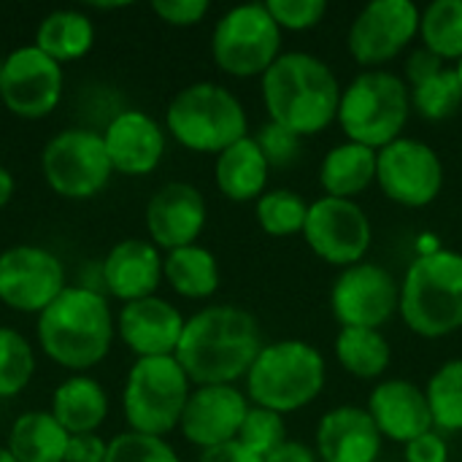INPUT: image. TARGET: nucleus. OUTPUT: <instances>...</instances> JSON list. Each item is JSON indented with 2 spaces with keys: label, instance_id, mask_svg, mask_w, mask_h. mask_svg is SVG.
Listing matches in <instances>:
<instances>
[{
  "label": "nucleus",
  "instance_id": "obj_13",
  "mask_svg": "<svg viewBox=\"0 0 462 462\" xmlns=\"http://www.w3.org/2000/svg\"><path fill=\"white\" fill-rule=\"evenodd\" d=\"M420 8L411 0H371L349 24L346 49L363 70H376L420 38Z\"/></svg>",
  "mask_w": 462,
  "mask_h": 462
},
{
  "label": "nucleus",
  "instance_id": "obj_18",
  "mask_svg": "<svg viewBox=\"0 0 462 462\" xmlns=\"http://www.w3.org/2000/svg\"><path fill=\"white\" fill-rule=\"evenodd\" d=\"M146 233L160 252L198 244L206 230L208 208L203 192L189 181H168L146 203Z\"/></svg>",
  "mask_w": 462,
  "mask_h": 462
},
{
  "label": "nucleus",
  "instance_id": "obj_38",
  "mask_svg": "<svg viewBox=\"0 0 462 462\" xmlns=\"http://www.w3.org/2000/svg\"><path fill=\"white\" fill-rule=\"evenodd\" d=\"M263 152V157L268 160L271 171L273 168H292L300 160V149H303V138H298L295 133L284 130L276 122H263L260 130L252 135Z\"/></svg>",
  "mask_w": 462,
  "mask_h": 462
},
{
  "label": "nucleus",
  "instance_id": "obj_31",
  "mask_svg": "<svg viewBox=\"0 0 462 462\" xmlns=\"http://www.w3.org/2000/svg\"><path fill=\"white\" fill-rule=\"evenodd\" d=\"M422 49L436 54L441 62L462 60V0H433L420 14Z\"/></svg>",
  "mask_w": 462,
  "mask_h": 462
},
{
  "label": "nucleus",
  "instance_id": "obj_43",
  "mask_svg": "<svg viewBox=\"0 0 462 462\" xmlns=\"http://www.w3.org/2000/svg\"><path fill=\"white\" fill-rule=\"evenodd\" d=\"M441 68H447V62H441L436 54H430L428 49H417L409 54L406 60V84L414 87L425 79H430L433 73H439Z\"/></svg>",
  "mask_w": 462,
  "mask_h": 462
},
{
  "label": "nucleus",
  "instance_id": "obj_42",
  "mask_svg": "<svg viewBox=\"0 0 462 462\" xmlns=\"http://www.w3.org/2000/svg\"><path fill=\"white\" fill-rule=\"evenodd\" d=\"M108 441H103L97 433H84V436H70L65 462H106Z\"/></svg>",
  "mask_w": 462,
  "mask_h": 462
},
{
  "label": "nucleus",
  "instance_id": "obj_35",
  "mask_svg": "<svg viewBox=\"0 0 462 462\" xmlns=\"http://www.w3.org/2000/svg\"><path fill=\"white\" fill-rule=\"evenodd\" d=\"M35 374L32 344L14 328H0V398H16Z\"/></svg>",
  "mask_w": 462,
  "mask_h": 462
},
{
  "label": "nucleus",
  "instance_id": "obj_23",
  "mask_svg": "<svg viewBox=\"0 0 462 462\" xmlns=\"http://www.w3.org/2000/svg\"><path fill=\"white\" fill-rule=\"evenodd\" d=\"M382 447L379 428L360 406H336L319 420L314 436L319 462H376Z\"/></svg>",
  "mask_w": 462,
  "mask_h": 462
},
{
  "label": "nucleus",
  "instance_id": "obj_12",
  "mask_svg": "<svg viewBox=\"0 0 462 462\" xmlns=\"http://www.w3.org/2000/svg\"><path fill=\"white\" fill-rule=\"evenodd\" d=\"M306 246L333 268H352L365 260L374 244V225L357 200L317 198L309 203L303 236Z\"/></svg>",
  "mask_w": 462,
  "mask_h": 462
},
{
  "label": "nucleus",
  "instance_id": "obj_28",
  "mask_svg": "<svg viewBox=\"0 0 462 462\" xmlns=\"http://www.w3.org/2000/svg\"><path fill=\"white\" fill-rule=\"evenodd\" d=\"M70 433L51 411H24L8 430L5 449L16 462H65Z\"/></svg>",
  "mask_w": 462,
  "mask_h": 462
},
{
  "label": "nucleus",
  "instance_id": "obj_8",
  "mask_svg": "<svg viewBox=\"0 0 462 462\" xmlns=\"http://www.w3.org/2000/svg\"><path fill=\"white\" fill-rule=\"evenodd\" d=\"M192 382L176 357H141L133 363L122 390V409L133 433L165 439L179 430Z\"/></svg>",
  "mask_w": 462,
  "mask_h": 462
},
{
  "label": "nucleus",
  "instance_id": "obj_20",
  "mask_svg": "<svg viewBox=\"0 0 462 462\" xmlns=\"http://www.w3.org/2000/svg\"><path fill=\"white\" fill-rule=\"evenodd\" d=\"M187 317L165 298H143L125 303L116 314V336L141 357H173L184 333Z\"/></svg>",
  "mask_w": 462,
  "mask_h": 462
},
{
  "label": "nucleus",
  "instance_id": "obj_48",
  "mask_svg": "<svg viewBox=\"0 0 462 462\" xmlns=\"http://www.w3.org/2000/svg\"><path fill=\"white\" fill-rule=\"evenodd\" d=\"M455 70H457V79H460V84H462V60L455 65Z\"/></svg>",
  "mask_w": 462,
  "mask_h": 462
},
{
  "label": "nucleus",
  "instance_id": "obj_22",
  "mask_svg": "<svg viewBox=\"0 0 462 462\" xmlns=\"http://www.w3.org/2000/svg\"><path fill=\"white\" fill-rule=\"evenodd\" d=\"M162 252L149 238H125L111 246L100 265L103 290L125 303L157 295L162 284Z\"/></svg>",
  "mask_w": 462,
  "mask_h": 462
},
{
  "label": "nucleus",
  "instance_id": "obj_26",
  "mask_svg": "<svg viewBox=\"0 0 462 462\" xmlns=\"http://www.w3.org/2000/svg\"><path fill=\"white\" fill-rule=\"evenodd\" d=\"M376 184V149L341 141L319 162V187L328 198L355 200Z\"/></svg>",
  "mask_w": 462,
  "mask_h": 462
},
{
  "label": "nucleus",
  "instance_id": "obj_2",
  "mask_svg": "<svg viewBox=\"0 0 462 462\" xmlns=\"http://www.w3.org/2000/svg\"><path fill=\"white\" fill-rule=\"evenodd\" d=\"M260 92L268 119L298 138L319 135L338 119L341 81L317 54L282 51L260 79Z\"/></svg>",
  "mask_w": 462,
  "mask_h": 462
},
{
  "label": "nucleus",
  "instance_id": "obj_5",
  "mask_svg": "<svg viewBox=\"0 0 462 462\" xmlns=\"http://www.w3.org/2000/svg\"><path fill=\"white\" fill-rule=\"evenodd\" d=\"M244 382L252 406L287 417L303 411L322 395L328 363L314 344L303 338H279L260 349Z\"/></svg>",
  "mask_w": 462,
  "mask_h": 462
},
{
  "label": "nucleus",
  "instance_id": "obj_27",
  "mask_svg": "<svg viewBox=\"0 0 462 462\" xmlns=\"http://www.w3.org/2000/svg\"><path fill=\"white\" fill-rule=\"evenodd\" d=\"M162 282H168L171 290L187 300H206L222 284L219 260L211 249H206L200 244L165 252Z\"/></svg>",
  "mask_w": 462,
  "mask_h": 462
},
{
  "label": "nucleus",
  "instance_id": "obj_46",
  "mask_svg": "<svg viewBox=\"0 0 462 462\" xmlns=\"http://www.w3.org/2000/svg\"><path fill=\"white\" fill-rule=\"evenodd\" d=\"M14 189H16V181H14V173L0 165V208L8 206V200L14 198Z\"/></svg>",
  "mask_w": 462,
  "mask_h": 462
},
{
  "label": "nucleus",
  "instance_id": "obj_21",
  "mask_svg": "<svg viewBox=\"0 0 462 462\" xmlns=\"http://www.w3.org/2000/svg\"><path fill=\"white\" fill-rule=\"evenodd\" d=\"M365 411L371 414V420L379 428L384 441H395L403 447L411 444L414 439L436 430L425 387H420L409 379L379 382L368 395Z\"/></svg>",
  "mask_w": 462,
  "mask_h": 462
},
{
  "label": "nucleus",
  "instance_id": "obj_19",
  "mask_svg": "<svg viewBox=\"0 0 462 462\" xmlns=\"http://www.w3.org/2000/svg\"><path fill=\"white\" fill-rule=\"evenodd\" d=\"M114 173L122 176H149L165 157L168 130L154 116L141 108H122L116 111L106 130L100 133Z\"/></svg>",
  "mask_w": 462,
  "mask_h": 462
},
{
  "label": "nucleus",
  "instance_id": "obj_34",
  "mask_svg": "<svg viewBox=\"0 0 462 462\" xmlns=\"http://www.w3.org/2000/svg\"><path fill=\"white\" fill-rule=\"evenodd\" d=\"M411 111H417L428 122H444L462 108V84L455 65L441 68L430 79L409 87Z\"/></svg>",
  "mask_w": 462,
  "mask_h": 462
},
{
  "label": "nucleus",
  "instance_id": "obj_17",
  "mask_svg": "<svg viewBox=\"0 0 462 462\" xmlns=\"http://www.w3.org/2000/svg\"><path fill=\"white\" fill-rule=\"evenodd\" d=\"M249 398L236 384H208L192 387V395L184 406L179 430L200 452L230 444L238 439V430L249 411Z\"/></svg>",
  "mask_w": 462,
  "mask_h": 462
},
{
  "label": "nucleus",
  "instance_id": "obj_29",
  "mask_svg": "<svg viewBox=\"0 0 462 462\" xmlns=\"http://www.w3.org/2000/svg\"><path fill=\"white\" fill-rule=\"evenodd\" d=\"M46 57L54 62H76L87 57L95 46V24L84 11L76 8H57L46 14L35 30L32 41Z\"/></svg>",
  "mask_w": 462,
  "mask_h": 462
},
{
  "label": "nucleus",
  "instance_id": "obj_1",
  "mask_svg": "<svg viewBox=\"0 0 462 462\" xmlns=\"http://www.w3.org/2000/svg\"><path fill=\"white\" fill-rule=\"evenodd\" d=\"M263 346L265 341L254 314L238 306H206L187 317L173 357L192 387L236 384L246 379Z\"/></svg>",
  "mask_w": 462,
  "mask_h": 462
},
{
  "label": "nucleus",
  "instance_id": "obj_11",
  "mask_svg": "<svg viewBox=\"0 0 462 462\" xmlns=\"http://www.w3.org/2000/svg\"><path fill=\"white\" fill-rule=\"evenodd\" d=\"M444 160L420 138H398L376 152V184L382 195L403 208H425L444 189Z\"/></svg>",
  "mask_w": 462,
  "mask_h": 462
},
{
  "label": "nucleus",
  "instance_id": "obj_40",
  "mask_svg": "<svg viewBox=\"0 0 462 462\" xmlns=\"http://www.w3.org/2000/svg\"><path fill=\"white\" fill-rule=\"evenodd\" d=\"M208 0H154L152 11L171 27H195L208 16Z\"/></svg>",
  "mask_w": 462,
  "mask_h": 462
},
{
  "label": "nucleus",
  "instance_id": "obj_9",
  "mask_svg": "<svg viewBox=\"0 0 462 462\" xmlns=\"http://www.w3.org/2000/svg\"><path fill=\"white\" fill-rule=\"evenodd\" d=\"M282 35L265 3L233 5L211 32L214 65L233 79H263L282 57Z\"/></svg>",
  "mask_w": 462,
  "mask_h": 462
},
{
  "label": "nucleus",
  "instance_id": "obj_10",
  "mask_svg": "<svg viewBox=\"0 0 462 462\" xmlns=\"http://www.w3.org/2000/svg\"><path fill=\"white\" fill-rule=\"evenodd\" d=\"M41 171L49 189L65 200H92L114 176L103 135L87 127L51 135L41 152Z\"/></svg>",
  "mask_w": 462,
  "mask_h": 462
},
{
  "label": "nucleus",
  "instance_id": "obj_16",
  "mask_svg": "<svg viewBox=\"0 0 462 462\" xmlns=\"http://www.w3.org/2000/svg\"><path fill=\"white\" fill-rule=\"evenodd\" d=\"M62 65L46 57L35 43L14 49L3 57L0 100L19 119H43L62 100Z\"/></svg>",
  "mask_w": 462,
  "mask_h": 462
},
{
  "label": "nucleus",
  "instance_id": "obj_25",
  "mask_svg": "<svg viewBox=\"0 0 462 462\" xmlns=\"http://www.w3.org/2000/svg\"><path fill=\"white\" fill-rule=\"evenodd\" d=\"M49 411L70 436L97 433L108 417V395L97 379L73 374L54 387Z\"/></svg>",
  "mask_w": 462,
  "mask_h": 462
},
{
  "label": "nucleus",
  "instance_id": "obj_24",
  "mask_svg": "<svg viewBox=\"0 0 462 462\" xmlns=\"http://www.w3.org/2000/svg\"><path fill=\"white\" fill-rule=\"evenodd\" d=\"M271 165L252 135L236 141L214 160V184L233 203H257L268 192Z\"/></svg>",
  "mask_w": 462,
  "mask_h": 462
},
{
  "label": "nucleus",
  "instance_id": "obj_30",
  "mask_svg": "<svg viewBox=\"0 0 462 462\" xmlns=\"http://www.w3.org/2000/svg\"><path fill=\"white\" fill-rule=\"evenodd\" d=\"M336 363L355 379L374 382L382 379L393 363V346L382 330L368 328H341L336 336Z\"/></svg>",
  "mask_w": 462,
  "mask_h": 462
},
{
  "label": "nucleus",
  "instance_id": "obj_47",
  "mask_svg": "<svg viewBox=\"0 0 462 462\" xmlns=\"http://www.w3.org/2000/svg\"><path fill=\"white\" fill-rule=\"evenodd\" d=\"M0 462H16V460H14V455H11L5 447H0Z\"/></svg>",
  "mask_w": 462,
  "mask_h": 462
},
{
  "label": "nucleus",
  "instance_id": "obj_41",
  "mask_svg": "<svg viewBox=\"0 0 462 462\" xmlns=\"http://www.w3.org/2000/svg\"><path fill=\"white\" fill-rule=\"evenodd\" d=\"M403 457H406V462H449L447 436L439 430H430V433L414 439L411 444H406Z\"/></svg>",
  "mask_w": 462,
  "mask_h": 462
},
{
  "label": "nucleus",
  "instance_id": "obj_7",
  "mask_svg": "<svg viewBox=\"0 0 462 462\" xmlns=\"http://www.w3.org/2000/svg\"><path fill=\"white\" fill-rule=\"evenodd\" d=\"M168 135L195 154H222L249 135L244 103L217 81H195L173 95L165 108Z\"/></svg>",
  "mask_w": 462,
  "mask_h": 462
},
{
  "label": "nucleus",
  "instance_id": "obj_45",
  "mask_svg": "<svg viewBox=\"0 0 462 462\" xmlns=\"http://www.w3.org/2000/svg\"><path fill=\"white\" fill-rule=\"evenodd\" d=\"M263 462H319V455L314 447L303 444V441H295V439H287L276 452H271Z\"/></svg>",
  "mask_w": 462,
  "mask_h": 462
},
{
  "label": "nucleus",
  "instance_id": "obj_14",
  "mask_svg": "<svg viewBox=\"0 0 462 462\" xmlns=\"http://www.w3.org/2000/svg\"><path fill=\"white\" fill-rule=\"evenodd\" d=\"M401 306V282L379 263L344 268L330 287V314L341 328L382 330Z\"/></svg>",
  "mask_w": 462,
  "mask_h": 462
},
{
  "label": "nucleus",
  "instance_id": "obj_6",
  "mask_svg": "<svg viewBox=\"0 0 462 462\" xmlns=\"http://www.w3.org/2000/svg\"><path fill=\"white\" fill-rule=\"evenodd\" d=\"M411 116V95L403 76L376 68L360 70L346 87H341L338 119L344 138L368 149H384L403 138Z\"/></svg>",
  "mask_w": 462,
  "mask_h": 462
},
{
  "label": "nucleus",
  "instance_id": "obj_15",
  "mask_svg": "<svg viewBox=\"0 0 462 462\" xmlns=\"http://www.w3.org/2000/svg\"><path fill=\"white\" fill-rule=\"evenodd\" d=\"M65 268L57 254L35 244L0 252V303L19 314H41L62 290Z\"/></svg>",
  "mask_w": 462,
  "mask_h": 462
},
{
  "label": "nucleus",
  "instance_id": "obj_44",
  "mask_svg": "<svg viewBox=\"0 0 462 462\" xmlns=\"http://www.w3.org/2000/svg\"><path fill=\"white\" fill-rule=\"evenodd\" d=\"M198 462H263V457L254 455L252 449H246L241 441H230V444L200 452Z\"/></svg>",
  "mask_w": 462,
  "mask_h": 462
},
{
  "label": "nucleus",
  "instance_id": "obj_39",
  "mask_svg": "<svg viewBox=\"0 0 462 462\" xmlns=\"http://www.w3.org/2000/svg\"><path fill=\"white\" fill-rule=\"evenodd\" d=\"M265 5H268L271 16L276 19L282 32L314 30L328 14L325 0H268Z\"/></svg>",
  "mask_w": 462,
  "mask_h": 462
},
{
  "label": "nucleus",
  "instance_id": "obj_33",
  "mask_svg": "<svg viewBox=\"0 0 462 462\" xmlns=\"http://www.w3.org/2000/svg\"><path fill=\"white\" fill-rule=\"evenodd\" d=\"M306 214H309L306 198L295 189H287V187L268 189L254 203V219H257L260 230L271 238L303 236Z\"/></svg>",
  "mask_w": 462,
  "mask_h": 462
},
{
  "label": "nucleus",
  "instance_id": "obj_3",
  "mask_svg": "<svg viewBox=\"0 0 462 462\" xmlns=\"http://www.w3.org/2000/svg\"><path fill=\"white\" fill-rule=\"evenodd\" d=\"M35 336L41 352L51 363L73 374H84L108 357L116 336V319L100 290L68 284L38 314Z\"/></svg>",
  "mask_w": 462,
  "mask_h": 462
},
{
  "label": "nucleus",
  "instance_id": "obj_32",
  "mask_svg": "<svg viewBox=\"0 0 462 462\" xmlns=\"http://www.w3.org/2000/svg\"><path fill=\"white\" fill-rule=\"evenodd\" d=\"M433 428L444 436L462 433V357L447 360L425 384Z\"/></svg>",
  "mask_w": 462,
  "mask_h": 462
},
{
  "label": "nucleus",
  "instance_id": "obj_36",
  "mask_svg": "<svg viewBox=\"0 0 462 462\" xmlns=\"http://www.w3.org/2000/svg\"><path fill=\"white\" fill-rule=\"evenodd\" d=\"M287 422L282 414L276 411H268V409H260V406H249L246 411V420L238 430V439L246 449H252L254 455H260L263 460L276 452L284 441H287Z\"/></svg>",
  "mask_w": 462,
  "mask_h": 462
},
{
  "label": "nucleus",
  "instance_id": "obj_4",
  "mask_svg": "<svg viewBox=\"0 0 462 462\" xmlns=\"http://www.w3.org/2000/svg\"><path fill=\"white\" fill-rule=\"evenodd\" d=\"M398 314L420 338L462 330V252L444 246L420 252L401 279Z\"/></svg>",
  "mask_w": 462,
  "mask_h": 462
},
{
  "label": "nucleus",
  "instance_id": "obj_37",
  "mask_svg": "<svg viewBox=\"0 0 462 462\" xmlns=\"http://www.w3.org/2000/svg\"><path fill=\"white\" fill-rule=\"evenodd\" d=\"M106 462H181L176 449L157 436L143 433H119L108 441Z\"/></svg>",
  "mask_w": 462,
  "mask_h": 462
},
{
  "label": "nucleus",
  "instance_id": "obj_49",
  "mask_svg": "<svg viewBox=\"0 0 462 462\" xmlns=\"http://www.w3.org/2000/svg\"><path fill=\"white\" fill-rule=\"evenodd\" d=\"M0 84H3V57H0Z\"/></svg>",
  "mask_w": 462,
  "mask_h": 462
}]
</instances>
